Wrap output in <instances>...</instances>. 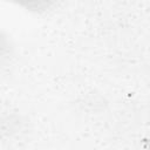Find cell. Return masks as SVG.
<instances>
[{
	"mask_svg": "<svg viewBox=\"0 0 150 150\" xmlns=\"http://www.w3.org/2000/svg\"><path fill=\"white\" fill-rule=\"evenodd\" d=\"M8 132H9V139L15 138V139H21L28 129V120L18 114V112H11L8 116Z\"/></svg>",
	"mask_w": 150,
	"mask_h": 150,
	"instance_id": "6da1fadb",
	"label": "cell"
}]
</instances>
